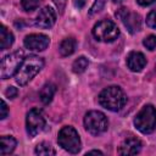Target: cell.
I'll return each mask as SVG.
<instances>
[{
	"label": "cell",
	"mask_w": 156,
	"mask_h": 156,
	"mask_svg": "<svg viewBox=\"0 0 156 156\" xmlns=\"http://www.w3.org/2000/svg\"><path fill=\"white\" fill-rule=\"evenodd\" d=\"M45 127V117L39 108H32L26 117V128L30 138L38 135Z\"/></svg>",
	"instance_id": "ba28073f"
},
{
	"label": "cell",
	"mask_w": 156,
	"mask_h": 156,
	"mask_svg": "<svg viewBox=\"0 0 156 156\" xmlns=\"http://www.w3.org/2000/svg\"><path fill=\"white\" fill-rule=\"evenodd\" d=\"M7 105H6V102L4 101V100H1V116H0V118L1 119H5L6 117H7Z\"/></svg>",
	"instance_id": "d4e9b609"
},
{
	"label": "cell",
	"mask_w": 156,
	"mask_h": 156,
	"mask_svg": "<svg viewBox=\"0 0 156 156\" xmlns=\"http://www.w3.org/2000/svg\"><path fill=\"white\" fill-rule=\"evenodd\" d=\"M76 40L73 38H66L61 41L60 44V48H58V51L61 54V56H69L74 52L76 50Z\"/></svg>",
	"instance_id": "e0dca14e"
},
{
	"label": "cell",
	"mask_w": 156,
	"mask_h": 156,
	"mask_svg": "<svg viewBox=\"0 0 156 156\" xmlns=\"http://www.w3.org/2000/svg\"><path fill=\"white\" fill-rule=\"evenodd\" d=\"M35 154L37 155H41V156H49V155H55V150L52 149V146L49 143L43 141V143L37 145Z\"/></svg>",
	"instance_id": "d6986e66"
},
{
	"label": "cell",
	"mask_w": 156,
	"mask_h": 156,
	"mask_svg": "<svg viewBox=\"0 0 156 156\" xmlns=\"http://www.w3.org/2000/svg\"><path fill=\"white\" fill-rule=\"evenodd\" d=\"M23 44L27 49L33 51H43L50 44V38L41 33H33L24 38Z\"/></svg>",
	"instance_id": "30bf717a"
},
{
	"label": "cell",
	"mask_w": 156,
	"mask_h": 156,
	"mask_svg": "<svg viewBox=\"0 0 156 156\" xmlns=\"http://www.w3.org/2000/svg\"><path fill=\"white\" fill-rule=\"evenodd\" d=\"M57 141L60 144V146L71 152V154H77L80 150V138L78 132L71 127V126H66L63 128H61V130L58 132V136H57Z\"/></svg>",
	"instance_id": "277c9868"
},
{
	"label": "cell",
	"mask_w": 156,
	"mask_h": 156,
	"mask_svg": "<svg viewBox=\"0 0 156 156\" xmlns=\"http://www.w3.org/2000/svg\"><path fill=\"white\" fill-rule=\"evenodd\" d=\"M107 126L108 121L106 116L100 111H89L84 117V127L93 135H99L104 133L107 129Z\"/></svg>",
	"instance_id": "52a82bcc"
},
{
	"label": "cell",
	"mask_w": 156,
	"mask_h": 156,
	"mask_svg": "<svg viewBox=\"0 0 156 156\" xmlns=\"http://www.w3.org/2000/svg\"><path fill=\"white\" fill-rule=\"evenodd\" d=\"M52 1H54V4L57 6V9L60 10V12H63L65 6H66V1H67V0H52Z\"/></svg>",
	"instance_id": "484cf974"
},
{
	"label": "cell",
	"mask_w": 156,
	"mask_h": 156,
	"mask_svg": "<svg viewBox=\"0 0 156 156\" xmlns=\"http://www.w3.org/2000/svg\"><path fill=\"white\" fill-rule=\"evenodd\" d=\"M106 1H107V0H95L94 4L91 5L90 10H89V16H93V15L100 12V11L104 9V6L106 5Z\"/></svg>",
	"instance_id": "44dd1931"
},
{
	"label": "cell",
	"mask_w": 156,
	"mask_h": 156,
	"mask_svg": "<svg viewBox=\"0 0 156 156\" xmlns=\"http://www.w3.org/2000/svg\"><path fill=\"white\" fill-rule=\"evenodd\" d=\"M17 94H18V90H17L15 87H9V88L6 89V91H5V95H6L7 98H10V99H15V98L17 96Z\"/></svg>",
	"instance_id": "cb8c5ba5"
},
{
	"label": "cell",
	"mask_w": 156,
	"mask_h": 156,
	"mask_svg": "<svg viewBox=\"0 0 156 156\" xmlns=\"http://www.w3.org/2000/svg\"><path fill=\"white\" fill-rule=\"evenodd\" d=\"M24 54L22 50H17L10 55H6L1 60V69H0V76L2 79H7L12 76H16L18 72L21 65L24 61Z\"/></svg>",
	"instance_id": "8992f818"
},
{
	"label": "cell",
	"mask_w": 156,
	"mask_h": 156,
	"mask_svg": "<svg viewBox=\"0 0 156 156\" xmlns=\"http://www.w3.org/2000/svg\"><path fill=\"white\" fill-rule=\"evenodd\" d=\"M13 44V34L5 27H0V49L6 50Z\"/></svg>",
	"instance_id": "2e32d148"
},
{
	"label": "cell",
	"mask_w": 156,
	"mask_h": 156,
	"mask_svg": "<svg viewBox=\"0 0 156 156\" xmlns=\"http://www.w3.org/2000/svg\"><path fill=\"white\" fill-rule=\"evenodd\" d=\"M85 1H87V0H74V6L78 7V9H82V7L84 6Z\"/></svg>",
	"instance_id": "83f0119b"
},
{
	"label": "cell",
	"mask_w": 156,
	"mask_h": 156,
	"mask_svg": "<svg viewBox=\"0 0 156 156\" xmlns=\"http://www.w3.org/2000/svg\"><path fill=\"white\" fill-rule=\"evenodd\" d=\"M146 65V58L144 54L139 51H132L127 56V66L132 72H139L141 71Z\"/></svg>",
	"instance_id": "4fadbf2b"
},
{
	"label": "cell",
	"mask_w": 156,
	"mask_h": 156,
	"mask_svg": "<svg viewBox=\"0 0 156 156\" xmlns=\"http://www.w3.org/2000/svg\"><path fill=\"white\" fill-rule=\"evenodd\" d=\"M88 154H99V155H102V152L99 151V150H91V151H89Z\"/></svg>",
	"instance_id": "f1b7e54d"
},
{
	"label": "cell",
	"mask_w": 156,
	"mask_h": 156,
	"mask_svg": "<svg viewBox=\"0 0 156 156\" xmlns=\"http://www.w3.org/2000/svg\"><path fill=\"white\" fill-rule=\"evenodd\" d=\"M113 2H121V1H123V0H112Z\"/></svg>",
	"instance_id": "f546056e"
},
{
	"label": "cell",
	"mask_w": 156,
	"mask_h": 156,
	"mask_svg": "<svg viewBox=\"0 0 156 156\" xmlns=\"http://www.w3.org/2000/svg\"><path fill=\"white\" fill-rule=\"evenodd\" d=\"M146 24L150 28L156 29V9H154L152 11H150L149 15L146 16Z\"/></svg>",
	"instance_id": "603a6c76"
},
{
	"label": "cell",
	"mask_w": 156,
	"mask_h": 156,
	"mask_svg": "<svg viewBox=\"0 0 156 156\" xmlns=\"http://www.w3.org/2000/svg\"><path fill=\"white\" fill-rule=\"evenodd\" d=\"M126 102H127V96L124 91L117 85L107 87L99 94V104L106 110L113 112L122 110Z\"/></svg>",
	"instance_id": "6da1fadb"
},
{
	"label": "cell",
	"mask_w": 156,
	"mask_h": 156,
	"mask_svg": "<svg viewBox=\"0 0 156 156\" xmlns=\"http://www.w3.org/2000/svg\"><path fill=\"white\" fill-rule=\"evenodd\" d=\"M88 65H89V62H88V58H85L84 56H80V57H78L74 62H73V65H72V69H73V72L74 73H83L87 68H88Z\"/></svg>",
	"instance_id": "ac0fdd59"
},
{
	"label": "cell",
	"mask_w": 156,
	"mask_h": 156,
	"mask_svg": "<svg viewBox=\"0 0 156 156\" xmlns=\"http://www.w3.org/2000/svg\"><path fill=\"white\" fill-rule=\"evenodd\" d=\"M43 67H44V60L41 57L37 55L27 56L15 76L16 83L18 85H26L41 71Z\"/></svg>",
	"instance_id": "7a4b0ae2"
},
{
	"label": "cell",
	"mask_w": 156,
	"mask_h": 156,
	"mask_svg": "<svg viewBox=\"0 0 156 156\" xmlns=\"http://www.w3.org/2000/svg\"><path fill=\"white\" fill-rule=\"evenodd\" d=\"M93 35L99 41L104 43H112L115 41L119 35V29L110 20H104L98 22L93 28Z\"/></svg>",
	"instance_id": "5b68a950"
},
{
	"label": "cell",
	"mask_w": 156,
	"mask_h": 156,
	"mask_svg": "<svg viewBox=\"0 0 156 156\" xmlns=\"http://www.w3.org/2000/svg\"><path fill=\"white\" fill-rule=\"evenodd\" d=\"M40 0H21V5L24 11H34L38 9Z\"/></svg>",
	"instance_id": "ffe728a7"
},
{
	"label": "cell",
	"mask_w": 156,
	"mask_h": 156,
	"mask_svg": "<svg viewBox=\"0 0 156 156\" xmlns=\"http://www.w3.org/2000/svg\"><path fill=\"white\" fill-rule=\"evenodd\" d=\"M141 150V143L139 139L129 136L127 139H124V141L122 143V145L118 149V154L119 155H136L139 154Z\"/></svg>",
	"instance_id": "7c38bea8"
},
{
	"label": "cell",
	"mask_w": 156,
	"mask_h": 156,
	"mask_svg": "<svg viewBox=\"0 0 156 156\" xmlns=\"http://www.w3.org/2000/svg\"><path fill=\"white\" fill-rule=\"evenodd\" d=\"M16 146H17V141L13 136H7V135L1 136V146H0L1 155H9V154L13 152Z\"/></svg>",
	"instance_id": "9a60e30c"
},
{
	"label": "cell",
	"mask_w": 156,
	"mask_h": 156,
	"mask_svg": "<svg viewBox=\"0 0 156 156\" xmlns=\"http://www.w3.org/2000/svg\"><path fill=\"white\" fill-rule=\"evenodd\" d=\"M154 1H155V0H136V2H138L139 5H141V6H149V5H151Z\"/></svg>",
	"instance_id": "4316f807"
},
{
	"label": "cell",
	"mask_w": 156,
	"mask_h": 156,
	"mask_svg": "<svg viewBox=\"0 0 156 156\" xmlns=\"http://www.w3.org/2000/svg\"><path fill=\"white\" fill-rule=\"evenodd\" d=\"M135 128L143 134H150L156 128V108L152 105H145L134 118Z\"/></svg>",
	"instance_id": "3957f363"
},
{
	"label": "cell",
	"mask_w": 156,
	"mask_h": 156,
	"mask_svg": "<svg viewBox=\"0 0 156 156\" xmlns=\"http://www.w3.org/2000/svg\"><path fill=\"white\" fill-rule=\"evenodd\" d=\"M55 91H56V87L52 83H46L40 89V93H39V98H40L41 102L45 104V105L51 102V100H52V98L55 95Z\"/></svg>",
	"instance_id": "5bb4252c"
},
{
	"label": "cell",
	"mask_w": 156,
	"mask_h": 156,
	"mask_svg": "<svg viewBox=\"0 0 156 156\" xmlns=\"http://www.w3.org/2000/svg\"><path fill=\"white\" fill-rule=\"evenodd\" d=\"M116 16H118L123 24L127 27V29L133 34L135 32H138L140 29V26H141V20H140V16L135 12H130L128 9H124L122 7L118 12H116Z\"/></svg>",
	"instance_id": "9c48e42d"
},
{
	"label": "cell",
	"mask_w": 156,
	"mask_h": 156,
	"mask_svg": "<svg viewBox=\"0 0 156 156\" xmlns=\"http://www.w3.org/2000/svg\"><path fill=\"white\" fill-rule=\"evenodd\" d=\"M143 45L149 49V50H154L156 48V35H147L144 40H143Z\"/></svg>",
	"instance_id": "7402d4cb"
},
{
	"label": "cell",
	"mask_w": 156,
	"mask_h": 156,
	"mask_svg": "<svg viewBox=\"0 0 156 156\" xmlns=\"http://www.w3.org/2000/svg\"><path fill=\"white\" fill-rule=\"evenodd\" d=\"M56 22V12L51 6L43 7L35 20V26L39 28H51Z\"/></svg>",
	"instance_id": "8fae6325"
}]
</instances>
